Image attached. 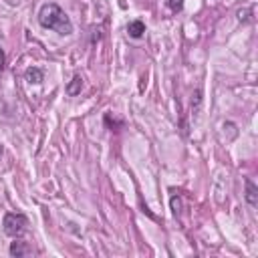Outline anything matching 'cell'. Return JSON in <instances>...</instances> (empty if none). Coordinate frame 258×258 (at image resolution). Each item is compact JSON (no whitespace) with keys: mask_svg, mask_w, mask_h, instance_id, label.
I'll return each mask as SVG.
<instances>
[{"mask_svg":"<svg viewBox=\"0 0 258 258\" xmlns=\"http://www.w3.org/2000/svg\"><path fill=\"white\" fill-rule=\"evenodd\" d=\"M167 6L171 12H179L183 8V0H167Z\"/></svg>","mask_w":258,"mask_h":258,"instance_id":"ba28073f","label":"cell"},{"mask_svg":"<svg viewBox=\"0 0 258 258\" xmlns=\"http://www.w3.org/2000/svg\"><path fill=\"white\" fill-rule=\"evenodd\" d=\"M127 32H129V36H131V38H141V36H143V32H145V24H143L141 20H133V22H129Z\"/></svg>","mask_w":258,"mask_h":258,"instance_id":"5b68a950","label":"cell"},{"mask_svg":"<svg viewBox=\"0 0 258 258\" xmlns=\"http://www.w3.org/2000/svg\"><path fill=\"white\" fill-rule=\"evenodd\" d=\"M0 157H2V145H0Z\"/></svg>","mask_w":258,"mask_h":258,"instance_id":"7c38bea8","label":"cell"},{"mask_svg":"<svg viewBox=\"0 0 258 258\" xmlns=\"http://www.w3.org/2000/svg\"><path fill=\"white\" fill-rule=\"evenodd\" d=\"M26 81H28L30 85H40V83L44 81V75H42V71H40L38 67H30V69L26 71Z\"/></svg>","mask_w":258,"mask_h":258,"instance_id":"8992f818","label":"cell"},{"mask_svg":"<svg viewBox=\"0 0 258 258\" xmlns=\"http://www.w3.org/2000/svg\"><path fill=\"white\" fill-rule=\"evenodd\" d=\"M179 208H181V204H179V200L177 198H171V210H173V214L177 216V212H179Z\"/></svg>","mask_w":258,"mask_h":258,"instance_id":"30bf717a","label":"cell"},{"mask_svg":"<svg viewBox=\"0 0 258 258\" xmlns=\"http://www.w3.org/2000/svg\"><path fill=\"white\" fill-rule=\"evenodd\" d=\"M2 226H4V234H8L10 238H18V236L24 234V230L28 226V220L20 212H10V214L4 216Z\"/></svg>","mask_w":258,"mask_h":258,"instance_id":"7a4b0ae2","label":"cell"},{"mask_svg":"<svg viewBox=\"0 0 258 258\" xmlns=\"http://www.w3.org/2000/svg\"><path fill=\"white\" fill-rule=\"evenodd\" d=\"M4 62H6V56H4V48L0 46V73H2V69H4Z\"/></svg>","mask_w":258,"mask_h":258,"instance_id":"8fae6325","label":"cell"},{"mask_svg":"<svg viewBox=\"0 0 258 258\" xmlns=\"http://www.w3.org/2000/svg\"><path fill=\"white\" fill-rule=\"evenodd\" d=\"M244 185H246L244 198H246L248 206L256 208V206H258V187H256V183H254V181H252L250 177H246V179H244Z\"/></svg>","mask_w":258,"mask_h":258,"instance_id":"3957f363","label":"cell"},{"mask_svg":"<svg viewBox=\"0 0 258 258\" xmlns=\"http://www.w3.org/2000/svg\"><path fill=\"white\" fill-rule=\"evenodd\" d=\"M81 89H83V79H81V75H75L73 81L67 85V93H69L71 97H75V95L81 93Z\"/></svg>","mask_w":258,"mask_h":258,"instance_id":"52a82bcc","label":"cell"},{"mask_svg":"<svg viewBox=\"0 0 258 258\" xmlns=\"http://www.w3.org/2000/svg\"><path fill=\"white\" fill-rule=\"evenodd\" d=\"M8 252H10V256L20 258V256H30V254H32V248L28 246V242L14 240V242L10 244V248H8Z\"/></svg>","mask_w":258,"mask_h":258,"instance_id":"277c9868","label":"cell"},{"mask_svg":"<svg viewBox=\"0 0 258 258\" xmlns=\"http://www.w3.org/2000/svg\"><path fill=\"white\" fill-rule=\"evenodd\" d=\"M252 8H244V10H238V18L242 20V22H248V20H252Z\"/></svg>","mask_w":258,"mask_h":258,"instance_id":"9c48e42d","label":"cell"},{"mask_svg":"<svg viewBox=\"0 0 258 258\" xmlns=\"http://www.w3.org/2000/svg\"><path fill=\"white\" fill-rule=\"evenodd\" d=\"M38 22L42 28H48V30H56L58 34L67 36L73 32V22L71 18L67 16V12L54 4V2H48V4H42L40 10H38Z\"/></svg>","mask_w":258,"mask_h":258,"instance_id":"6da1fadb","label":"cell"}]
</instances>
